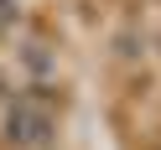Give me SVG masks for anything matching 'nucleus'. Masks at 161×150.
Returning a JSON list of instances; mask_svg holds the SVG:
<instances>
[{"label": "nucleus", "instance_id": "nucleus-1", "mask_svg": "<svg viewBox=\"0 0 161 150\" xmlns=\"http://www.w3.org/2000/svg\"><path fill=\"white\" fill-rule=\"evenodd\" d=\"M52 109H47V98H42V88H31V93H21L11 109H5V140L11 145H21V150H42V145H52Z\"/></svg>", "mask_w": 161, "mask_h": 150}]
</instances>
